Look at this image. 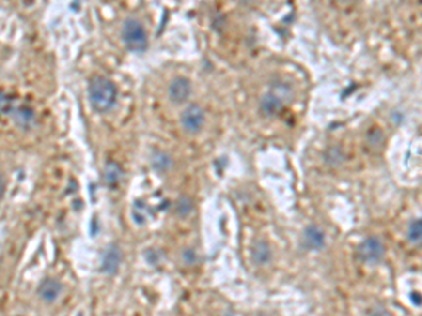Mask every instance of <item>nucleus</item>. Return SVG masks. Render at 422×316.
Listing matches in <instances>:
<instances>
[{
	"label": "nucleus",
	"instance_id": "nucleus-13",
	"mask_svg": "<svg viewBox=\"0 0 422 316\" xmlns=\"http://www.w3.org/2000/svg\"><path fill=\"white\" fill-rule=\"evenodd\" d=\"M151 165L155 169V172H168L172 167V158L165 152H155L151 159Z\"/></svg>",
	"mask_w": 422,
	"mask_h": 316
},
{
	"label": "nucleus",
	"instance_id": "nucleus-14",
	"mask_svg": "<svg viewBox=\"0 0 422 316\" xmlns=\"http://www.w3.org/2000/svg\"><path fill=\"white\" fill-rule=\"evenodd\" d=\"M422 236V224L421 219H414L411 225L408 226V239L414 243H420Z\"/></svg>",
	"mask_w": 422,
	"mask_h": 316
},
{
	"label": "nucleus",
	"instance_id": "nucleus-10",
	"mask_svg": "<svg viewBox=\"0 0 422 316\" xmlns=\"http://www.w3.org/2000/svg\"><path fill=\"white\" fill-rule=\"evenodd\" d=\"M13 118H15L16 124L18 127L29 128L35 121V114H34L32 108H30L29 105H23V107H18L17 110H15Z\"/></svg>",
	"mask_w": 422,
	"mask_h": 316
},
{
	"label": "nucleus",
	"instance_id": "nucleus-12",
	"mask_svg": "<svg viewBox=\"0 0 422 316\" xmlns=\"http://www.w3.org/2000/svg\"><path fill=\"white\" fill-rule=\"evenodd\" d=\"M123 176V170H121V166L116 163V162H109L106 165V169H104V179H106V183L109 187H116L118 183H120V179Z\"/></svg>",
	"mask_w": 422,
	"mask_h": 316
},
{
	"label": "nucleus",
	"instance_id": "nucleus-1",
	"mask_svg": "<svg viewBox=\"0 0 422 316\" xmlns=\"http://www.w3.org/2000/svg\"><path fill=\"white\" fill-rule=\"evenodd\" d=\"M117 86L104 76H93L89 82V100L97 113H106L114 107L117 101Z\"/></svg>",
	"mask_w": 422,
	"mask_h": 316
},
{
	"label": "nucleus",
	"instance_id": "nucleus-6",
	"mask_svg": "<svg viewBox=\"0 0 422 316\" xmlns=\"http://www.w3.org/2000/svg\"><path fill=\"white\" fill-rule=\"evenodd\" d=\"M62 284L59 283L57 278H45L44 281L38 286L37 294L40 295V298L45 302H54L59 298V295L62 294Z\"/></svg>",
	"mask_w": 422,
	"mask_h": 316
},
{
	"label": "nucleus",
	"instance_id": "nucleus-5",
	"mask_svg": "<svg viewBox=\"0 0 422 316\" xmlns=\"http://www.w3.org/2000/svg\"><path fill=\"white\" fill-rule=\"evenodd\" d=\"M121 259H123V253L121 249L117 244H110L102 259V271L107 275H113L117 273V270L120 269L121 264Z\"/></svg>",
	"mask_w": 422,
	"mask_h": 316
},
{
	"label": "nucleus",
	"instance_id": "nucleus-3",
	"mask_svg": "<svg viewBox=\"0 0 422 316\" xmlns=\"http://www.w3.org/2000/svg\"><path fill=\"white\" fill-rule=\"evenodd\" d=\"M358 256L362 263L375 266L384 256V246L377 238H367L358 247Z\"/></svg>",
	"mask_w": 422,
	"mask_h": 316
},
{
	"label": "nucleus",
	"instance_id": "nucleus-17",
	"mask_svg": "<svg viewBox=\"0 0 422 316\" xmlns=\"http://www.w3.org/2000/svg\"><path fill=\"white\" fill-rule=\"evenodd\" d=\"M411 300H412V302L415 303V306H420V305H421V297H420V295L415 297V292L411 294Z\"/></svg>",
	"mask_w": 422,
	"mask_h": 316
},
{
	"label": "nucleus",
	"instance_id": "nucleus-7",
	"mask_svg": "<svg viewBox=\"0 0 422 316\" xmlns=\"http://www.w3.org/2000/svg\"><path fill=\"white\" fill-rule=\"evenodd\" d=\"M191 85L186 77H176L169 85V97L173 103H183L189 99Z\"/></svg>",
	"mask_w": 422,
	"mask_h": 316
},
{
	"label": "nucleus",
	"instance_id": "nucleus-15",
	"mask_svg": "<svg viewBox=\"0 0 422 316\" xmlns=\"http://www.w3.org/2000/svg\"><path fill=\"white\" fill-rule=\"evenodd\" d=\"M0 113L4 115H13L15 113V100L6 94L0 91Z\"/></svg>",
	"mask_w": 422,
	"mask_h": 316
},
{
	"label": "nucleus",
	"instance_id": "nucleus-11",
	"mask_svg": "<svg viewBox=\"0 0 422 316\" xmlns=\"http://www.w3.org/2000/svg\"><path fill=\"white\" fill-rule=\"evenodd\" d=\"M272 257V252H270V246L266 242H258L253 246L252 250V259L256 264L263 266L266 263H269V260Z\"/></svg>",
	"mask_w": 422,
	"mask_h": 316
},
{
	"label": "nucleus",
	"instance_id": "nucleus-18",
	"mask_svg": "<svg viewBox=\"0 0 422 316\" xmlns=\"http://www.w3.org/2000/svg\"><path fill=\"white\" fill-rule=\"evenodd\" d=\"M4 179H3V176L0 174V198L3 197V194H4Z\"/></svg>",
	"mask_w": 422,
	"mask_h": 316
},
{
	"label": "nucleus",
	"instance_id": "nucleus-9",
	"mask_svg": "<svg viewBox=\"0 0 422 316\" xmlns=\"http://www.w3.org/2000/svg\"><path fill=\"white\" fill-rule=\"evenodd\" d=\"M261 110L267 117H275L283 110V101L273 93L265 94L261 100Z\"/></svg>",
	"mask_w": 422,
	"mask_h": 316
},
{
	"label": "nucleus",
	"instance_id": "nucleus-2",
	"mask_svg": "<svg viewBox=\"0 0 422 316\" xmlns=\"http://www.w3.org/2000/svg\"><path fill=\"white\" fill-rule=\"evenodd\" d=\"M123 41L132 52H142L148 46V32L144 24L137 18H127L121 30Z\"/></svg>",
	"mask_w": 422,
	"mask_h": 316
},
{
	"label": "nucleus",
	"instance_id": "nucleus-16",
	"mask_svg": "<svg viewBox=\"0 0 422 316\" xmlns=\"http://www.w3.org/2000/svg\"><path fill=\"white\" fill-rule=\"evenodd\" d=\"M193 208V204L190 201L188 197H182L179 201H177V212L182 216H186L191 211Z\"/></svg>",
	"mask_w": 422,
	"mask_h": 316
},
{
	"label": "nucleus",
	"instance_id": "nucleus-4",
	"mask_svg": "<svg viewBox=\"0 0 422 316\" xmlns=\"http://www.w3.org/2000/svg\"><path fill=\"white\" fill-rule=\"evenodd\" d=\"M180 122L182 127L188 132H199L202 130L204 124V111L203 108L197 104H190L185 108V111L182 113L180 117Z\"/></svg>",
	"mask_w": 422,
	"mask_h": 316
},
{
	"label": "nucleus",
	"instance_id": "nucleus-8",
	"mask_svg": "<svg viewBox=\"0 0 422 316\" xmlns=\"http://www.w3.org/2000/svg\"><path fill=\"white\" fill-rule=\"evenodd\" d=\"M303 244L307 250H321L325 244V235L317 225L307 226L303 235Z\"/></svg>",
	"mask_w": 422,
	"mask_h": 316
}]
</instances>
